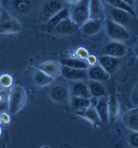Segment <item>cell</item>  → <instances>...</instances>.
I'll return each instance as SVG.
<instances>
[{
    "label": "cell",
    "instance_id": "6da1fadb",
    "mask_svg": "<svg viewBox=\"0 0 138 148\" xmlns=\"http://www.w3.org/2000/svg\"><path fill=\"white\" fill-rule=\"evenodd\" d=\"M26 102V92L21 86L12 87L8 96V109L11 114H16L23 108Z\"/></svg>",
    "mask_w": 138,
    "mask_h": 148
},
{
    "label": "cell",
    "instance_id": "7a4b0ae2",
    "mask_svg": "<svg viewBox=\"0 0 138 148\" xmlns=\"http://www.w3.org/2000/svg\"><path fill=\"white\" fill-rule=\"evenodd\" d=\"M21 30L22 26L20 22L8 11L2 9L0 14V34H14Z\"/></svg>",
    "mask_w": 138,
    "mask_h": 148
},
{
    "label": "cell",
    "instance_id": "3957f363",
    "mask_svg": "<svg viewBox=\"0 0 138 148\" xmlns=\"http://www.w3.org/2000/svg\"><path fill=\"white\" fill-rule=\"evenodd\" d=\"M89 3L90 0H79L73 4L70 19L74 24L82 25L89 19Z\"/></svg>",
    "mask_w": 138,
    "mask_h": 148
},
{
    "label": "cell",
    "instance_id": "277c9868",
    "mask_svg": "<svg viewBox=\"0 0 138 148\" xmlns=\"http://www.w3.org/2000/svg\"><path fill=\"white\" fill-rule=\"evenodd\" d=\"M106 32L107 35L114 40L121 42L130 38V34L125 26L113 20H107L106 22Z\"/></svg>",
    "mask_w": 138,
    "mask_h": 148
},
{
    "label": "cell",
    "instance_id": "5b68a950",
    "mask_svg": "<svg viewBox=\"0 0 138 148\" xmlns=\"http://www.w3.org/2000/svg\"><path fill=\"white\" fill-rule=\"evenodd\" d=\"M127 49L125 45L121 41L113 40L109 42L105 45L103 49L104 55L116 57V58H122L127 54Z\"/></svg>",
    "mask_w": 138,
    "mask_h": 148
},
{
    "label": "cell",
    "instance_id": "8992f818",
    "mask_svg": "<svg viewBox=\"0 0 138 148\" xmlns=\"http://www.w3.org/2000/svg\"><path fill=\"white\" fill-rule=\"evenodd\" d=\"M61 75L73 81H84L88 79V69L72 68L65 65H61Z\"/></svg>",
    "mask_w": 138,
    "mask_h": 148
},
{
    "label": "cell",
    "instance_id": "52a82bcc",
    "mask_svg": "<svg viewBox=\"0 0 138 148\" xmlns=\"http://www.w3.org/2000/svg\"><path fill=\"white\" fill-rule=\"evenodd\" d=\"M109 14L112 19L111 20L123 26H127L130 24L133 18V16L128 12L119 8H113L111 6L109 10Z\"/></svg>",
    "mask_w": 138,
    "mask_h": 148
},
{
    "label": "cell",
    "instance_id": "ba28073f",
    "mask_svg": "<svg viewBox=\"0 0 138 148\" xmlns=\"http://www.w3.org/2000/svg\"><path fill=\"white\" fill-rule=\"evenodd\" d=\"M121 58L103 55L98 58V63L108 73L114 71L121 63Z\"/></svg>",
    "mask_w": 138,
    "mask_h": 148
},
{
    "label": "cell",
    "instance_id": "9c48e42d",
    "mask_svg": "<svg viewBox=\"0 0 138 148\" xmlns=\"http://www.w3.org/2000/svg\"><path fill=\"white\" fill-rule=\"evenodd\" d=\"M88 79L98 82H104L110 79V73L106 71L99 64L90 66L88 69Z\"/></svg>",
    "mask_w": 138,
    "mask_h": 148
},
{
    "label": "cell",
    "instance_id": "30bf717a",
    "mask_svg": "<svg viewBox=\"0 0 138 148\" xmlns=\"http://www.w3.org/2000/svg\"><path fill=\"white\" fill-rule=\"evenodd\" d=\"M89 19L104 21L105 19L104 10L100 0H90Z\"/></svg>",
    "mask_w": 138,
    "mask_h": 148
},
{
    "label": "cell",
    "instance_id": "8fae6325",
    "mask_svg": "<svg viewBox=\"0 0 138 148\" xmlns=\"http://www.w3.org/2000/svg\"><path fill=\"white\" fill-rule=\"evenodd\" d=\"M102 24V20L88 19L81 25V30L82 33L86 36L94 35L101 29Z\"/></svg>",
    "mask_w": 138,
    "mask_h": 148
},
{
    "label": "cell",
    "instance_id": "7c38bea8",
    "mask_svg": "<svg viewBox=\"0 0 138 148\" xmlns=\"http://www.w3.org/2000/svg\"><path fill=\"white\" fill-rule=\"evenodd\" d=\"M123 122L131 131H138V108L127 111L123 116Z\"/></svg>",
    "mask_w": 138,
    "mask_h": 148
},
{
    "label": "cell",
    "instance_id": "4fadbf2b",
    "mask_svg": "<svg viewBox=\"0 0 138 148\" xmlns=\"http://www.w3.org/2000/svg\"><path fill=\"white\" fill-rule=\"evenodd\" d=\"M63 8L60 0H47L43 8V17L48 20Z\"/></svg>",
    "mask_w": 138,
    "mask_h": 148
},
{
    "label": "cell",
    "instance_id": "5bb4252c",
    "mask_svg": "<svg viewBox=\"0 0 138 148\" xmlns=\"http://www.w3.org/2000/svg\"><path fill=\"white\" fill-rule=\"evenodd\" d=\"M120 113V106L119 102L114 96H108V122L111 124L117 120Z\"/></svg>",
    "mask_w": 138,
    "mask_h": 148
},
{
    "label": "cell",
    "instance_id": "9a60e30c",
    "mask_svg": "<svg viewBox=\"0 0 138 148\" xmlns=\"http://www.w3.org/2000/svg\"><path fill=\"white\" fill-rule=\"evenodd\" d=\"M38 69L55 79L61 75V65L55 61H47L40 64Z\"/></svg>",
    "mask_w": 138,
    "mask_h": 148
},
{
    "label": "cell",
    "instance_id": "2e32d148",
    "mask_svg": "<svg viewBox=\"0 0 138 148\" xmlns=\"http://www.w3.org/2000/svg\"><path fill=\"white\" fill-rule=\"evenodd\" d=\"M78 116L82 117L86 120L89 121L90 123H92L94 125H98L100 126L101 125V120H100L99 116H98L97 112L95 109V108L89 106L86 109L83 110L78 111L76 112Z\"/></svg>",
    "mask_w": 138,
    "mask_h": 148
},
{
    "label": "cell",
    "instance_id": "e0dca14e",
    "mask_svg": "<svg viewBox=\"0 0 138 148\" xmlns=\"http://www.w3.org/2000/svg\"><path fill=\"white\" fill-rule=\"evenodd\" d=\"M108 97L107 96L98 98V104L95 107V109L101 120V122L104 124L108 122Z\"/></svg>",
    "mask_w": 138,
    "mask_h": 148
},
{
    "label": "cell",
    "instance_id": "ac0fdd59",
    "mask_svg": "<svg viewBox=\"0 0 138 148\" xmlns=\"http://www.w3.org/2000/svg\"><path fill=\"white\" fill-rule=\"evenodd\" d=\"M71 92L72 96L80 98L89 99L92 96L87 84L81 81H78L74 83L71 88Z\"/></svg>",
    "mask_w": 138,
    "mask_h": 148
},
{
    "label": "cell",
    "instance_id": "d6986e66",
    "mask_svg": "<svg viewBox=\"0 0 138 148\" xmlns=\"http://www.w3.org/2000/svg\"><path fill=\"white\" fill-rule=\"evenodd\" d=\"M88 87L89 88L90 92L92 96L100 98L102 96H106V90L103 85L100 83V82L94 81L92 79H89L86 82Z\"/></svg>",
    "mask_w": 138,
    "mask_h": 148
},
{
    "label": "cell",
    "instance_id": "ffe728a7",
    "mask_svg": "<svg viewBox=\"0 0 138 148\" xmlns=\"http://www.w3.org/2000/svg\"><path fill=\"white\" fill-rule=\"evenodd\" d=\"M54 80V78L51 77L40 69H37L33 75V81L35 85L39 87H44L51 84Z\"/></svg>",
    "mask_w": 138,
    "mask_h": 148
},
{
    "label": "cell",
    "instance_id": "44dd1931",
    "mask_svg": "<svg viewBox=\"0 0 138 148\" xmlns=\"http://www.w3.org/2000/svg\"><path fill=\"white\" fill-rule=\"evenodd\" d=\"M61 65H65L72 68L88 69L90 66L85 60L78 58H64L60 61Z\"/></svg>",
    "mask_w": 138,
    "mask_h": 148
},
{
    "label": "cell",
    "instance_id": "7402d4cb",
    "mask_svg": "<svg viewBox=\"0 0 138 148\" xmlns=\"http://www.w3.org/2000/svg\"><path fill=\"white\" fill-rule=\"evenodd\" d=\"M71 107L75 112L83 110L90 106V98H80L72 96L71 98Z\"/></svg>",
    "mask_w": 138,
    "mask_h": 148
},
{
    "label": "cell",
    "instance_id": "603a6c76",
    "mask_svg": "<svg viewBox=\"0 0 138 148\" xmlns=\"http://www.w3.org/2000/svg\"><path fill=\"white\" fill-rule=\"evenodd\" d=\"M51 98L56 102H62L66 99L67 91L63 86L57 85L52 88L50 92Z\"/></svg>",
    "mask_w": 138,
    "mask_h": 148
},
{
    "label": "cell",
    "instance_id": "cb8c5ba5",
    "mask_svg": "<svg viewBox=\"0 0 138 148\" xmlns=\"http://www.w3.org/2000/svg\"><path fill=\"white\" fill-rule=\"evenodd\" d=\"M73 24L74 23L71 21V20L69 19V18H67L66 19L63 20V21L59 22V24H57V25L55 26V29H56V31L59 34H69L73 31Z\"/></svg>",
    "mask_w": 138,
    "mask_h": 148
},
{
    "label": "cell",
    "instance_id": "d4e9b609",
    "mask_svg": "<svg viewBox=\"0 0 138 148\" xmlns=\"http://www.w3.org/2000/svg\"><path fill=\"white\" fill-rule=\"evenodd\" d=\"M105 1L111 7L125 10V11L128 12L129 14H131L133 17H136V13H135L134 8L127 5L122 0H105Z\"/></svg>",
    "mask_w": 138,
    "mask_h": 148
},
{
    "label": "cell",
    "instance_id": "484cf974",
    "mask_svg": "<svg viewBox=\"0 0 138 148\" xmlns=\"http://www.w3.org/2000/svg\"><path fill=\"white\" fill-rule=\"evenodd\" d=\"M69 11L67 8H62L60 11H59L57 13L55 14V15H53L52 17L47 21V22H48L49 24H50V25L55 26L57 24H59V22L63 21V20L69 18Z\"/></svg>",
    "mask_w": 138,
    "mask_h": 148
},
{
    "label": "cell",
    "instance_id": "4316f807",
    "mask_svg": "<svg viewBox=\"0 0 138 148\" xmlns=\"http://www.w3.org/2000/svg\"><path fill=\"white\" fill-rule=\"evenodd\" d=\"M12 3L14 9L22 14L27 13L30 8V0H12Z\"/></svg>",
    "mask_w": 138,
    "mask_h": 148
},
{
    "label": "cell",
    "instance_id": "83f0119b",
    "mask_svg": "<svg viewBox=\"0 0 138 148\" xmlns=\"http://www.w3.org/2000/svg\"><path fill=\"white\" fill-rule=\"evenodd\" d=\"M14 79L11 75L3 73L0 75V86L2 89H9L13 86Z\"/></svg>",
    "mask_w": 138,
    "mask_h": 148
},
{
    "label": "cell",
    "instance_id": "f1b7e54d",
    "mask_svg": "<svg viewBox=\"0 0 138 148\" xmlns=\"http://www.w3.org/2000/svg\"><path fill=\"white\" fill-rule=\"evenodd\" d=\"M75 54L76 57L78 59H82V60H86V59L88 58V57L89 56V52L87 49L84 48V47H79V48L76 49Z\"/></svg>",
    "mask_w": 138,
    "mask_h": 148
},
{
    "label": "cell",
    "instance_id": "f546056e",
    "mask_svg": "<svg viewBox=\"0 0 138 148\" xmlns=\"http://www.w3.org/2000/svg\"><path fill=\"white\" fill-rule=\"evenodd\" d=\"M129 143L131 147H138V131H132L129 136Z\"/></svg>",
    "mask_w": 138,
    "mask_h": 148
},
{
    "label": "cell",
    "instance_id": "4dcf8cb0",
    "mask_svg": "<svg viewBox=\"0 0 138 148\" xmlns=\"http://www.w3.org/2000/svg\"><path fill=\"white\" fill-rule=\"evenodd\" d=\"M86 61L87 62L88 64L89 65V66L90 67V66H92V65L97 64L98 58H96V56H94V55H89V56H88V58L86 59Z\"/></svg>",
    "mask_w": 138,
    "mask_h": 148
},
{
    "label": "cell",
    "instance_id": "1f68e13d",
    "mask_svg": "<svg viewBox=\"0 0 138 148\" xmlns=\"http://www.w3.org/2000/svg\"><path fill=\"white\" fill-rule=\"evenodd\" d=\"M0 116H1L2 123H3L4 124H8L10 122V116L9 114L6 113L5 112H1L0 114Z\"/></svg>",
    "mask_w": 138,
    "mask_h": 148
},
{
    "label": "cell",
    "instance_id": "d6a6232c",
    "mask_svg": "<svg viewBox=\"0 0 138 148\" xmlns=\"http://www.w3.org/2000/svg\"><path fill=\"white\" fill-rule=\"evenodd\" d=\"M98 102V98L95 97V96H91V97L90 98V106L95 108L96 106L97 105Z\"/></svg>",
    "mask_w": 138,
    "mask_h": 148
},
{
    "label": "cell",
    "instance_id": "836d02e7",
    "mask_svg": "<svg viewBox=\"0 0 138 148\" xmlns=\"http://www.w3.org/2000/svg\"><path fill=\"white\" fill-rule=\"evenodd\" d=\"M132 101L133 103L138 104V86L135 89L132 94Z\"/></svg>",
    "mask_w": 138,
    "mask_h": 148
},
{
    "label": "cell",
    "instance_id": "e575fe53",
    "mask_svg": "<svg viewBox=\"0 0 138 148\" xmlns=\"http://www.w3.org/2000/svg\"><path fill=\"white\" fill-rule=\"evenodd\" d=\"M122 1H124L125 3L127 4V5H129V6H131V8H134L135 0H122Z\"/></svg>",
    "mask_w": 138,
    "mask_h": 148
},
{
    "label": "cell",
    "instance_id": "d590c367",
    "mask_svg": "<svg viewBox=\"0 0 138 148\" xmlns=\"http://www.w3.org/2000/svg\"><path fill=\"white\" fill-rule=\"evenodd\" d=\"M6 98V96H5V92H3V90H1L0 91V103L4 100Z\"/></svg>",
    "mask_w": 138,
    "mask_h": 148
},
{
    "label": "cell",
    "instance_id": "8d00e7d4",
    "mask_svg": "<svg viewBox=\"0 0 138 148\" xmlns=\"http://www.w3.org/2000/svg\"><path fill=\"white\" fill-rule=\"evenodd\" d=\"M67 3H71V4H74L76 3H77V2L79 1V0H65Z\"/></svg>",
    "mask_w": 138,
    "mask_h": 148
},
{
    "label": "cell",
    "instance_id": "74e56055",
    "mask_svg": "<svg viewBox=\"0 0 138 148\" xmlns=\"http://www.w3.org/2000/svg\"><path fill=\"white\" fill-rule=\"evenodd\" d=\"M134 53L135 55H136V57L138 58V45H137V46L134 48Z\"/></svg>",
    "mask_w": 138,
    "mask_h": 148
},
{
    "label": "cell",
    "instance_id": "f35d334b",
    "mask_svg": "<svg viewBox=\"0 0 138 148\" xmlns=\"http://www.w3.org/2000/svg\"><path fill=\"white\" fill-rule=\"evenodd\" d=\"M135 7H136L137 8V11H138V0H135V3L134 8Z\"/></svg>",
    "mask_w": 138,
    "mask_h": 148
},
{
    "label": "cell",
    "instance_id": "ab89813d",
    "mask_svg": "<svg viewBox=\"0 0 138 148\" xmlns=\"http://www.w3.org/2000/svg\"><path fill=\"white\" fill-rule=\"evenodd\" d=\"M1 134H2V129L1 127V125H0V136H1Z\"/></svg>",
    "mask_w": 138,
    "mask_h": 148
},
{
    "label": "cell",
    "instance_id": "60d3db41",
    "mask_svg": "<svg viewBox=\"0 0 138 148\" xmlns=\"http://www.w3.org/2000/svg\"><path fill=\"white\" fill-rule=\"evenodd\" d=\"M2 123V121H1V116H0V125H1V124Z\"/></svg>",
    "mask_w": 138,
    "mask_h": 148
},
{
    "label": "cell",
    "instance_id": "b9f144b4",
    "mask_svg": "<svg viewBox=\"0 0 138 148\" xmlns=\"http://www.w3.org/2000/svg\"><path fill=\"white\" fill-rule=\"evenodd\" d=\"M1 10H2V8H0V14H1Z\"/></svg>",
    "mask_w": 138,
    "mask_h": 148
},
{
    "label": "cell",
    "instance_id": "7bdbcfd3",
    "mask_svg": "<svg viewBox=\"0 0 138 148\" xmlns=\"http://www.w3.org/2000/svg\"><path fill=\"white\" fill-rule=\"evenodd\" d=\"M1 5V0H0V6Z\"/></svg>",
    "mask_w": 138,
    "mask_h": 148
},
{
    "label": "cell",
    "instance_id": "ee69618b",
    "mask_svg": "<svg viewBox=\"0 0 138 148\" xmlns=\"http://www.w3.org/2000/svg\"><path fill=\"white\" fill-rule=\"evenodd\" d=\"M3 89H2V88H1V86H0V91H1V90H2Z\"/></svg>",
    "mask_w": 138,
    "mask_h": 148
}]
</instances>
